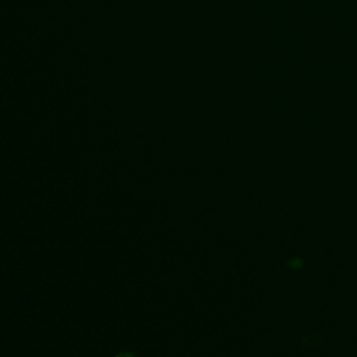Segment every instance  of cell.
Returning <instances> with one entry per match:
<instances>
[{"label": "cell", "mask_w": 357, "mask_h": 357, "mask_svg": "<svg viewBox=\"0 0 357 357\" xmlns=\"http://www.w3.org/2000/svg\"><path fill=\"white\" fill-rule=\"evenodd\" d=\"M116 357H137V356H134L132 353H128V351H124V353H120L119 356H116Z\"/></svg>", "instance_id": "obj_1"}]
</instances>
